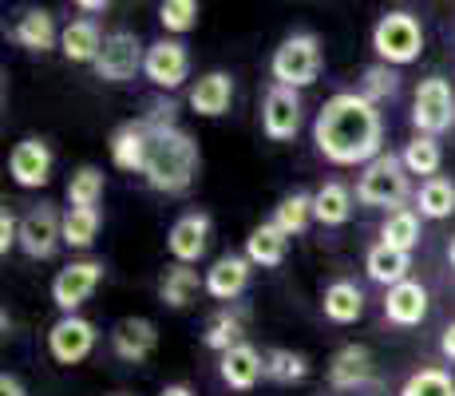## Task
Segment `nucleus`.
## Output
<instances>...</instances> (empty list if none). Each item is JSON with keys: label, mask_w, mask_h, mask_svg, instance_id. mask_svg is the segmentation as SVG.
<instances>
[{"label": "nucleus", "mask_w": 455, "mask_h": 396, "mask_svg": "<svg viewBox=\"0 0 455 396\" xmlns=\"http://www.w3.org/2000/svg\"><path fill=\"white\" fill-rule=\"evenodd\" d=\"M313 143L332 166H369L384 155V116L361 92H337L313 119Z\"/></svg>", "instance_id": "1"}, {"label": "nucleus", "mask_w": 455, "mask_h": 396, "mask_svg": "<svg viewBox=\"0 0 455 396\" xmlns=\"http://www.w3.org/2000/svg\"><path fill=\"white\" fill-rule=\"evenodd\" d=\"M198 166H203V155H198V143L190 131L151 127V143H147V163H143L147 187L159 190V195H187L198 179Z\"/></svg>", "instance_id": "2"}, {"label": "nucleus", "mask_w": 455, "mask_h": 396, "mask_svg": "<svg viewBox=\"0 0 455 396\" xmlns=\"http://www.w3.org/2000/svg\"><path fill=\"white\" fill-rule=\"evenodd\" d=\"M325 68V48H321L317 32H290L282 44L274 48V60H269V76L282 87H313Z\"/></svg>", "instance_id": "3"}, {"label": "nucleus", "mask_w": 455, "mask_h": 396, "mask_svg": "<svg viewBox=\"0 0 455 396\" xmlns=\"http://www.w3.org/2000/svg\"><path fill=\"white\" fill-rule=\"evenodd\" d=\"M372 52L380 64L388 68H404V64H416L419 52H424V28L412 12L404 8H392L376 20L372 28Z\"/></svg>", "instance_id": "4"}, {"label": "nucleus", "mask_w": 455, "mask_h": 396, "mask_svg": "<svg viewBox=\"0 0 455 396\" xmlns=\"http://www.w3.org/2000/svg\"><path fill=\"white\" fill-rule=\"evenodd\" d=\"M408 195V166L400 155L384 151L380 158H372L369 166H361V179H356V202L361 206H396Z\"/></svg>", "instance_id": "5"}, {"label": "nucleus", "mask_w": 455, "mask_h": 396, "mask_svg": "<svg viewBox=\"0 0 455 396\" xmlns=\"http://www.w3.org/2000/svg\"><path fill=\"white\" fill-rule=\"evenodd\" d=\"M412 127H416V135H427V139H440L448 127H455L451 79H443V76L419 79L416 103H412Z\"/></svg>", "instance_id": "6"}, {"label": "nucleus", "mask_w": 455, "mask_h": 396, "mask_svg": "<svg viewBox=\"0 0 455 396\" xmlns=\"http://www.w3.org/2000/svg\"><path fill=\"white\" fill-rule=\"evenodd\" d=\"M60 242H64V214H60L52 202H40L28 214L20 218V254L32 262H48L56 258Z\"/></svg>", "instance_id": "7"}, {"label": "nucleus", "mask_w": 455, "mask_h": 396, "mask_svg": "<svg viewBox=\"0 0 455 396\" xmlns=\"http://www.w3.org/2000/svg\"><path fill=\"white\" fill-rule=\"evenodd\" d=\"M143 60H147L143 40L131 28H116L103 40V52L95 60V76L103 84H127V79H135V72H143Z\"/></svg>", "instance_id": "8"}, {"label": "nucleus", "mask_w": 455, "mask_h": 396, "mask_svg": "<svg viewBox=\"0 0 455 396\" xmlns=\"http://www.w3.org/2000/svg\"><path fill=\"white\" fill-rule=\"evenodd\" d=\"M95 341H100L95 321H87L80 313H68L48 329V353L56 365H80V360L92 357Z\"/></svg>", "instance_id": "9"}, {"label": "nucleus", "mask_w": 455, "mask_h": 396, "mask_svg": "<svg viewBox=\"0 0 455 396\" xmlns=\"http://www.w3.org/2000/svg\"><path fill=\"white\" fill-rule=\"evenodd\" d=\"M100 281H103V262H95V258L68 262V266L56 274V281H52V302H56V310L68 317L100 289Z\"/></svg>", "instance_id": "10"}, {"label": "nucleus", "mask_w": 455, "mask_h": 396, "mask_svg": "<svg viewBox=\"0 0 455 396\" xmlns=\"http://www.w3.org/2000/svg\"><path fill=\"white\" fill-rule=\"evenodd\" d=\"M301 92L282 84H269L266 100H261V131H266L269 143H290L301 131Z\"/></svg>", "instance_id": "11"}, {"label": "nucleus", "mask_w": 455, "mask_h": 396, "mask_svg": "<svg viewBox=\"0 0 455 396\" xmlns=\"http://www.w3.org/2000/svg\"><path fill=\"white\" fill-rule=\"evenodd\" d=\"M52 166H56V155H52V147L44 143V139H36V135L20 139V143L8 151V179H12L16 187H24V190L48 187Z\"/></svg>", "instance_id": "12"}, {"label": "nucleus", "mask_w": 455, "mask_h": 396, "mask_svg": "<svg viewBox=\"0 0 455 396\" xmlns=\"http://www.w3.org/2000/svg\"><path fill=\"white\" fill-rule=\"evenodd\" d=\"M143 76L151 79L159 92H174L190 79V52L182 40H155L147 44V60H143Z\"/></svg>", "instance_id": "13"}, {"label": "nucleus", "mask_w": 455, "mask_h": 396, "mask_svg": "<svg viewBox=\"0 0 455 396\" xmlns=\"http://www.w3.org/2000/svg\"><path fill=\"white\" fill-rule=\"evenodd\" d=\"M210 234H214V222L203 210H190V214L174 218V226L166 230V250L179 266H195V262L206 258L210 250Z\"/></svg>", "instance_id": "14"}, {"label": "nucleus", "mask_w": 455, "mask_h": 396, "mask_svg": "<svg viewBox=\"0 0 455 396\" xmlns=\"http://www.w3.org/2000/svg\"><path fill=\"white\" fill-rule=\"evenodd\" d=\"M155 345H159V325L147 321V317H124L111 329V349L127 365H143L155 353Z\"/></svg>", "instance_id": "15"}, {"label": "nucleus", "mask_w": 455, "mask_h": 396, "mask_svg": "<svg viewBox=\"0 0 455 396\" xmlns=\"http://www.w3.org/2000/svg\"><path fill=\"white\" fill-rule=\"evenodd\" d=\"M250 270H253V262L246 254H222V258L206 270V294L214 297V302H238L250 286Z\"/></svg>", "instance_id": "16"}, {"label": "nucleus", "mask_w": 455, "mask_h": 396, "mask_svg": "<svg viewBox=\"0 0 455 396\" xmlns=\"http://www.w3.org/2000/svg\"><path fill=\"white\" fill-rule=\"evenodd\" d=\"M147 143H151V127L143 119H127L111 131V163L119 171H131V174H143V163H147Z\"/></svg>", "instance_id": "17"}, {"label": "nucleus", "mask_w": 455, "mask_h": 396, "mask_svg": "<svg viewBox=\"0 0 455 396\" xmlns=\"http://www.w3.org/2000/svg\"><path fill=\"white\" fill-rule=\"evenodd\" d=\"M190 111L203 119H218L230 111L234 103V76L230 72H206L195 79V87H190Z\"/></svg>", "instance_id": "18"}, {"label": "nucleus", "mask_w": 455, "mask_h": 396, "mask_svg": "<svg viewBox=\"0 0 455 396\" xmlns=\"http://www.w3.org/2000/svg\"><path fill=\"white\" fill-rule=\"evenodd\" d=\"M384 317H388L392 325H400V329H416L427 317V289L412 278L392 286L388 294H384Z\"/></svg>", "instance_id": "19"}, {"label": "nucleus", "mask_w": 455, "mask_h": 396, "mask_svg": "<svg viewBox=\"0 0 455 396\" xmlns=\"http://www.w3.org/2000/svg\"><path fill=\"white\" fill-rule=\"evenodd\" d=\"M218 373H222V381L230 384V389L250 392L253 384L266 376V357H261L250 341H242V345H234L230 353L218 357Z\"/></svg>", "instance_id": "20"}, {"label": "nucleus", "mask_w": 455, "mask_h": 396, "mask_svg": "<svg viewBox=\"0 0 455 396\" xmlns=\"http://www.w3.org/2000/svg\"><path fill=\"white\" fill-rule=\"evenodd\" d=\"M372 376V353L364 345H340L337 353L329 360V384L332 389H361V384H369Z\"/></svg>", "instance_id": "21"}, {"label": "nucleus", "mask_w": 455, "mask_h": 396, "mask_svg": "<svg viewBox=\"0 0 455 396\" xmlns=\"http://www.w3.org/2000/svg\"><path fill=\"white\" fill-rule=\"evenodd\" d=\"M321 310L332 325H353L364 317V289L356 286V281L348 278H337L325 286V294H321Z\"/></svg>", "instance_id": "22"}, {"label": "nucleus", "mask_w": 455, "mask_h": 396, "mask_svg": "<svg viewBox=\"0 0 455 396\" xmlns=\"http://www.w3.org/2000/svg\"><path fill=\"white\" fill-rule=\"evenodd\" d=\"M103 32H100V24L95 20H72L64 32H60V52H64V60L68 64H92L95 68V60H100V52H103Z\"/></svg>", "instance_id": "23"}, {"label": "nucleus", "mask_w": 455, "mask_h": 396, "mask_svg": "<svg viewBox=\"0 0 455 396\" xmlns=\"http://www.w3.org/2000/svg\"><path fill=\"white\" fill-rule=\"evenodd\" d=\"M408 270H412V254L392 250V246H384V242H376L372 250L364 254V274H369V281H376V286H384V289L408 281Z\"/></svg>", "instance_id": "24"}, {"label": "nucleus", "mask_w": 455, "mask_h": 396, "mask_svg": "<svg viewBox=\"0 0 455 396\" xmlns=\"http://www.w3.org/2000/svg\"><path fill=\"white\" fill-rule=\"evenodd\" d=\"M12 40L28 52H52L60 48V32H56V16L48 8H28V12L16 20Z\"/></svg>", "instance_id": "25"}, {"label": "nucleus", "mask_w": 455, "mask_h": 396, "mask_svg": "<svg viewBox=\"0 0 455 396\" xmlns=\"http://www.w3.org/2000/svg\"><path fill=\"white\" fill-rule=\"evenodd\" d=\"M198 289H206V278H198L195 266H166L163 281H159V302L171 305V310H187L190 302L198 297Z\"/></svg>", "instance_id": "26"}, {"label": "nucleus", "mask_w": 455, "mask_h": 396, "mask_svg": "<svg viewBox=\"0 0 455 396\" xmlns=\"http://www.w3.org/2000/svg\"><path fill=\"white\" fill-rule=\"evenodd\" d=\"M285 254H290V238L277 230L274 222H261L246 234V258L253 262V266L274 270V266L285 262Z\"/></svg>", "instance_id": "27"}, {"label": "nucleus", "mask_w": 455, "mask_h": 396, "mask_svg": "<svg viewBox=\"0 0 455 396\" xmlns=\"http://www.w3.org/2000/svg\"><path fill=\"white\" fill-rule=\"evenodd\" d=\"M353 202L356 195L345 182H325V187L313 195V222L321 226H345L353 218Z\"/></svg>", "instance_id": "28"}, {"label": "nucleus", "mask_w": 455, "mask_h": 396, "mask_svg": "<svg viewBox=\"0 0 455 396\" xmlns=\"http://www.w3.org/2000/svg\"><path fill=\"white\" fill-rule=\"evenodd\" d=\"M416 206H419V218H432V222H443V218H451L455 214V182L443 179V174L419 182Z\"/></svg>", "instance_id": "29"}, {"label": "nucleus", "mask_w": 455, "mask_h": 396, "mask_svg": "<svg viewBox=\"0 0 455 396\" xmlns=\"http://www.w3.org/2000/svg\"><path fill=\"white\" fill-rule=\"evenodd\" d=\"M419 234H424V230H419V214H416V210H408V206L388 210V218L380 222V242L392 246V250L412 254L419 246Z\"/></svg>", "instance_id": "30"}, {"label": "nucleus", "mask_w": 455, "mask_h": 396, "mask_svg": "<svg viewBox=\"0 0 455 396\" xmlns=\"http://www.w3.org/2000/svg\"><path fill=\"white\" fill-rule=\"evenodd\" d=\"M269 222H274L285 238L305 234V230H309V222H313V195H305V190H293V195H285L274 206V218H269Z\"/></svg>", "instance_id": "31"}, {"label": "nucleus", "mask_w": 455, "mask_h": 396, "mask_svg": "<svg viewBox=\"0 0 455 396\" xmlns=\"http://www.w3.org/2000/svg\"><path fill=\"white\" fill-rule=\"evenodd\" d=\"M103 190H108V174H103L100 166H92V163H84L80 171L68 179V202L80 206V210H100Z\"/></svg>", "instance_id": "32"}, {"label": "nucleus", "mask_w": 455, "mask_h": 396, "mask_svg": "<svg viewBox=\"0 0 455 396\" xmlns=\"http://www.w3.org/2000/svg\"><path fill=\"white\" fill-rule=\"evenodd\" d=\"M203 345L214 353H230L234 345H242V313L238 310H218L203 329Z\"/></svg>", "instance_id": "33"}, {"label": "nucleus", "mask_w": 455, "mask_h": 396, "mask_svg": "<svg viewBox=\"0 0 455 396\" xmlns=\"http://www.w3.org/2000/svg\"><path fill=\"white\" fill-rule=\"evenodd\" d=\"M400 158H404L408 174H424V182H427V179H435V174H440V166H443V151H440V139L416 135L412 143H408L404 151H400Z\"/></svg>", "instance_id": "34"}, {"label": "nucleus", "mask_w": 455, "mask_h": 396, "mask_svg": "<svg viewBox=\"0 0 455 396\" xmlns=\"http://www.w3.org/2000/svg\"><path fill=\"white\" fill-rule=\"evenodd\" d=\"M100 210H80V206H68L64 214V246H72V250H87V246L100 238Z\"/></svg>", "instance_id": "35"}, {"label": "nucleus", "mask_w": 455, "mask_h": 396, "mask_svg": "<svg viewBox=\"0 0 455 396\" xmlns=\"http://www.w3.org/2000/svg\"><path fill=\"white\" fill-rule=\"evenodd\" d=\"M266 376L277 384H301L309 376V360H305V353H293V349H269Z\"/></svg>", "instance_id": "36"}, {"label": "nucleus", "mask_w": 455, "mask_h": 396, "mask_svg": "<svg viewBox=\"0 0 455 396\" xmlns=\"http://www.w3.org/2000/svg\"><path fill=\"white\" fill-rule=\"evenodd\" d=\"M396 92H400V72L396 68L380 64V60L364 68V76H361V95L364 100H372L376 108H380L384 100H396Z\"/></svg>", "instance_id": "37"}, {"label": "nucleus", "mask_w": 455, "mask_h": 396, "mask_svg": "<svg viewBox=\"0 0 455 396\" xmlns=\"http://www.w3.org/2000/svg\"><path fill=\"white\" fill-rule=\"evenodd\" d=\"M198 16H203L198 0H163L159 4V24L171 32V36H187V32H195Z\"/></svg>", "instance_id": "38"}, {"label": "nucleus", "mask_w": 455, "mask_h": 396, "mask_svg": "<svg viewBox=\"0 0 455 396\" xmlns=\"http://www.w3.org/2000/svg\"><path fill=\"white\" fill-rule=\"evenodd\" d=\"M400 396H455V381L443 368H419L404 381Z\"/></svg>", "instance_id": "39"}, {"label": "nucleus", "mask_w": 455, "mask_h": 396, "mask_svg": "<svg viewBox=\"0 0 455 396\" xmlns=\"http://www.w3.org/2000/svg\"><path fill=\"white\" fill-rule=\"evenodd\" d=\"M16 242H20V218L4 206L0 210V254H8Z\"/></svg>", "instance_id": "40"}, {"label": "nucleus", "mask_w": 455, "mask_h": 396, "mask_svg": "<svg viewBox=\"0 0 455 396\" xmlns=\"http://www.w3.org/2000/svg\"><path fill=\"white\" fill-rule=\"evenodd\" d=\"M0 396H28V389L20 384V376L4 373V376H0Z\"/></svg>", "instance_id": "41"}, {"label": "nucleus", "mask_w": 455, "mask_h": 396, "mask_svg": "<svg viewBox=\"0 0 455 396\" xmlns=\"http://www.w3.org/2000/svg\"><path fill=\"white\" fill-rule=\"evenodd\" d=\"M440 353L448 357V360H455V321L443 329V337H440Z\"/></svg>", "instance_id": "42"}, {"label": "nucleus", "mask_w": 455, "mask_h": 396, "mask_svg": "<svg viewBox=\"0 0 455 396\" xmlns=\"http://www.w3.org/2000/svg\"><path fill=\"white\" fill-rule=\"evenodd\" d=\"M159 396H195V389H190V384H166Z\"/></svg>", "instance_id": "43"}, {"label": "nucleus", "mask_w": 455, "mask_h": 396, "mask_svg": "<svg viewBox=\"0 0 455 396\" xmlns=\"http://www.w3.org/2000/svg\"><path fill=\"white\" fill-rule=\"evenodd\" d=\"M84 12H108V0H80Z\"/></svg>", "instance_id": "44"}, {"label": "nucleus", "mask_w": 455, "mask_h": 396, "mask_svg": "<svg viewBox=\"0 0 455 396\" xmlns=\"http://www.w3.org/2000/svg\"><path fill=\"white\" fill-rule=\"evenodd\" d=\"M448 262H451V270H455V234H451V242H448Z\"/></svg>", "instance_id": "45"}]
</instances>
